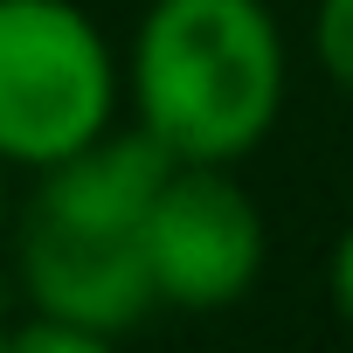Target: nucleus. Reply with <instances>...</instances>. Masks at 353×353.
<instances>
[{
    "label": "nucleus",
    "instance_id": "f257e3e1",
    "mask_svg": "<svg viewBox=\"0 0 353 353\" xmlns=\"http://www.w3.org/2000/svg\"><path fill=\"white\" fill-rule=\"evenodd\" d=\"M132 111L188 166L250 159L284 111V35L263 0H152L132 35Z\"/></svg>",
    "mask_w": 353,
    "mask_h": 353
},
{
    "label": "nucleus",
    "instance_id": "f03ea898",
    "mask_svg": "<svg viewBox=\"0 0 353 353\" xmlns=\"http://www.w3.org/2000/svg\"><path fill=\"white\" fill-rule=\"evenodd\" d=\"M118 56L77 0H0V159L49 173L118 118Z\"/></svg>",
    "mask_w": 353,
    "mask_h": 353
},
{
    "label": "nucleus",
    "instance_id": "7ed1b4c3",
    "mask_svg": "<svg viewBox=\"0 0 353 353\" xmlns=\"http://www.w3.org/2000/svg\"><path fill=\"white\" fill-rule=\"evenodd\" d=\"M145 270L173 312H229L263 277V208L236 181V166H173L145 215Z\"/></svg>",
    "mask_w": 353,
    "mask_h": 353
},
{
    "label": "nucleus",
    "instance_id": "20e7f679",
    "mask_svg": "<svg viewBox=\"0 0 353 353\" xmlns=\"http://www.w3.org/2000/svg\"><path fill=\"white\" fill-rule=\"evenodd\" d=\"M14 263H21V291H28V305L42 319H70V325L125 339L159 305L139 236H97V229H70V222L28 215Z\"/></svg>",
    "mask_w": 353,
    "mask_h": 353
},
{
    "label": "nucleus",
    "instance_id": "39448f33",
    "mask_svg": "<svg viewBox=\"0 0 353 353\" xmlns=\"http://www.w3.org/2000/svg\"><path fill=\"white\" fill-rule=\"evenodd\" d=\"M173 159L145 125L132 132H104L83 152H70L63 166L42 173V188L28 201V215L70 222V229H97V236H145V215L159 201V188L173 181Z\"/></svg>",
    "mask_w": 353,
    "mask_h": 353
},
{
    "label": "nucleus",
    "instance_id": "423d86ee",
    "mask_svg": "<svg viewBox=\"0 0 353 353\" xmlns=\"http://www.w3.org/2000/svg\"><path fill=\"white\" fill-rule=\"evenodd\" d=\"M8 353H125V346H118V332H90V325L28 312L21 325H8Z\"/></svg>",
    "mask_w": 353,
    "mask_h": 353
},
{
    "label": "nucleus",
    "instance_id": "0eeeda50",
    "mask_svg": "<svg viewBox=\"0 0 353 353\" xmlns=\"http://www.w3.org/2000/svg\"><path fill=\"white\" fill-rule=\"evenodd\" d=\"M312 42H319V70L353 97V0H319Z\"/></svg>",
    "mask_w": 353,
    "mask_h": 353
},
{
    "label": "nucleus",
    "instance_id": "6e6552de",
    "mask_svg": "<svg viewBox=\"0 0 353 353\" xmlns=\"http://www.w3.org/2000/svg\"><path fill=\"white\" fill-rule=\"evenodd\" d=\"M325 291H332V312L353 325V229L332 243V263H325Z\"/></svg>",
    "mask_w": 353,
    "mask_h": 353
},
{
    "label": "nucleus",
    "instance_id": "1a4fd4ad",
    "mask_svg": "<svg viewBox=\"0 0 353 353\" xmlns=\"http://www.w3.org/2000/svg\"><path fill=\"white\" fill-rule=\"evenodd\" d=\"M0 222H8V159H0Z\"/></svg>",
    "mask_w": 353,
    "mask_h": 353
},
{
    "label": "nucleus",
    "instance_id": "9d476101",
    "mask_svg": "<svg viewBox=\"0 0 353 353\" xmlns=\"http://www.w3.org/2000/svg\"><path fill=\"white\" fill-rule=\"evenodd\" d=\"M0 353H8V325H0Z\"/></svg>",
    "mask_w": 353,
    "mask_h": 353
}]
</instances>
